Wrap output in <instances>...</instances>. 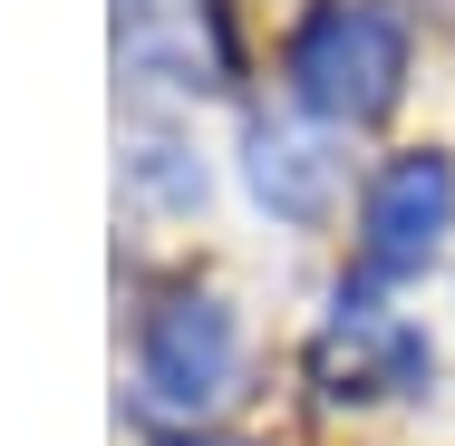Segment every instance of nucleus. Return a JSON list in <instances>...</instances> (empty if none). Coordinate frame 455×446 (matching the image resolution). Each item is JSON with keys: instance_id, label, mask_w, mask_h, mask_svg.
<instances>
[{"instance_id": "1", "label": "nucleus", "mask_w": 455, "mask_h": 446, "mask_svg": "<svg viewBox=\"0 0 455 446\" xmlns=\"http://www.w3.org/2000/svg\"><path fill=\"white\" fill-rule=\"evenodd\" d=\"M397 88H407V29H397V10H378V0H330V10L300 29V49H291V97H300L310 117H330V126L387 117Z\"/></svg>"}, {"instance_id": "2", "label": "nucleus", "mask_w": 455, "mask_h": 446, "mask_svg": "<svg viewBox=\"0 0 455 446\" xmlns=\"http://www.w3.org/2000/svg\"><path fill=\"white\" fill-rule=\"evenodd\" d=\"M136 378L165 418H204L223 388H233V311L204 301V291H175L156 320H146V350H136Z\"/></svg>"}, {"instance_id": "3", "label": "nucleus", "mask_w": 455, "mask_h": 446, "mask_svg": "<svg viewBox=\"0 0 455 446\" xmlns=\"http://www.w3.org/2000/svg\"><path fill=\"white\" fill-rule=\"evenodd\" d=\"M446 223H455V166L446 156H397V166H378V184L359 204V263L378 281H407L446 243Z\"/></svg>"}, {"instance_id": "4", "label": "nucleus", "mask_w": 455, "mask_h": 446, "mask_svg": "<svg viewBox=\"0 0 455 446\" xmlns=\"http://www.w3.org/2000/svg\"><path fill=\"white\" fill-rule=\"evenodd\" d=\"M310 369H320L330 398H397V388L427 378V330L378 311V301H339L310 340Z\"/></svg>"}, {"instance_id": "5", "label": "nucleus", "mask_w": 455, "mask_h": 446, "mask_svg": "<svg viewBox=\"0 0 455 446\" xmlns=\"http://www.w3.org/2000/svg\"><path fill=\"white\" fill-rule=\"evenodd\" d=\"M116 69L156 88H213L204 0H116Z\"/></svg>"}, {"instance_id": "6", "label": "nucleus", "mask_w": 455, "mask_h": 446, "mask_svg": "<svg viewBox=\"0 0 455 446\" xmlns=\"http://www.w3.org/2000/svg\"><path fill=\"white\" fill-rule=\"evenodd\" d=\"M252 194L272 204L281 223H320L339 204V156L310 126H252Z\"/></svg>"}, {"instance_id": "7", "label": "nucleus", "mask_w": 455, "mask_h": 446, "mask_svg": "<svg viewBox=\"0 0 455 446\" xmlns=\"http://www.w3.org/2000/svg\"><path fill=\"white\" fill-rule=\"evenodd\" d=\"M126 184H136V194H156V204H204V166L184 156L175 136H136V156H126Z\"/></svg>"}]
</instances>
